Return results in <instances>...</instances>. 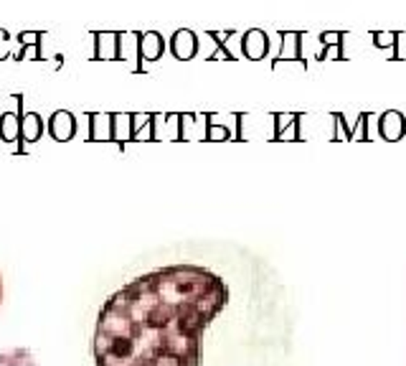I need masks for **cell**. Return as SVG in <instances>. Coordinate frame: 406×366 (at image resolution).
<instances>
[{
    "label": "cell",
    "instance_id": "cell-17",
    "mask_svg": "<svg viewBox=\"0 0 406 366\" xmlns=\"http://www.w3.org/2000/svg\"><path fill=\"white\" fill-rule=\"evenodd\" d=\"M0 127H3V135L13 137V135H16V130H18V120H16V117H11V114H6V117H3V122H0Z\"/></svg>",
    "mask_w": 406,
    "mask_h": 366
},
{
    "label": "cell",
    "instance_id": "cell-10",
    "mask_svg": "<svg viewBox=\"0 0 406 366\" xmlns=\"http://www.w3.org/2000/svg\"><path fill=\"white\" fill-rule=\"evenodd\" d=\"M371 39H373V46H376V49H389L391 51L389 61H401V54H399L401 31H373Z\"/></svg>",
    "mask_w": 406,
    "mask_h": 366
},
{
    "label": "cell",
    "instance_id": "cell-13",
    "mask_svg": "<svg viewBox=\"0 0 406 366\" xmlns=\"http://www.w3.org/2000/svg\"><path fill=\"white\" fill-rule=\"evenodd\" d=\"M16 61H41V41L21 46V51L16 54Z\"/></svg>",
    "mask_w": 406,
    "mask_h": 366
},
{
    "label": "cell",
    "instance_id": "cell-19",
    "mask_svg": "<svg viewBox=\"0 0 406 366\" xmlns=\"http://www.w3.org/2000/svg\"><path fill=\"white\" fill-rule=\"evenodd\" d=\"M0 303H3V277H0Z\"/></svg>",
    "mask_w": 406,
    "mask_h": 366
},
{
    "label": "cell",
    "instance_id": "cell-1",
    "mask_svg": "<svg viewBox=\"0 0 406 366\" xmlns=\"http://www.w3.org/2000/svg\"><path fill=\"white\" fill-rule=\"evenodd\" d=\"M229 303V285L203 264L145 272L104 300L97 366H201L203 333Z\"/></svg>",
    "mask_w": 406,
    "mask_h": 366
},
{
    "label": "cell",
    "instance_id": "cell-5",
    "mask_svg": "<svg viewBox=\"0 0 406 366\" xmlns=\"http://www.w3.org/2000/svg\"><path fill=\"white\" fill-rule=\"evenodd\" d=\"M280 56L272 59V64H280V61H287V59H292V61H300L308 66V61H305V54H303V39H305V31H280Z\"/></svg>",
    "mask_w": 406,
    "mask_h": 366
},
{
    "label": "cell",
    "instance_id": "cell-2",
    "mask_svg": "<svg viewBox=\"0 0 406 366\" xmlns=\"http://www.w3.org/2000/svg\"><path fill=\"white\" fill-rule=\"evenodd\" d=\"M168 49H171L173 59H178V61H191V59L198 56V49H201L198 34L191 29H178L176 34L171 36V41H168Z\"/></svg>",
    "mask_w": 406,
    "mask_h": 366
},
{
    "label": "cell",
    "instance_id": "cell-3",
    "mask_svg": "<svg viewBox=\"0 0 406 366\" xmlns=\"http://www.w3.org/2000/svg\"><path fill=\"white\" fill-rule=\"evenodd\" d=\"M239 46H241V54H244V59H249V61H262V59L269 54V36H267V31H262V29L244 31Z\"/></svg>",
    "mask_w": 406,
    "mask_h": 366
},
{
    "label": "cell",
    "instance_id": "cell-9",
    "mask_svg": "<svg viewBox=\"0 0 406 366\" xmlns=\"http://www.w3.org/2000/svg\"><path fill=\"white\" fill-rule=\"evenodd\" d=\"M117 61H140V31H120Z\"/></svg>",
    "mask_w": 406,
    "mask_h": 366
},
{
    "label": "cell",
    "instance_id": "cell-8",
    "mask_svg": "<svg viewBox=\"0 0 406 366\" xmlns=\"http://www.w3.org/2000/svg\"><path fill=\"white\" fill-rule=\"evenodd\" d=\"M208 39L213 41V46H216V51L208 56V61H216L218 56H223L226 61H236V54L229 49V39H234L236 31L229 29V31H208Z\"/></svg>",
    "mask_w": 406,
    "mask_h": 366
},
{
    "label": "cell",
    "instance_id": "cell-11",
    "mask_svg": "<svg viewBox=\"0 0 406 366\" xmlns=\"http://www.w3.org/2000/svg\"><path fill=\"white\" fill-rule=\"evenodd\" d=\"M51 122H54L51 130L56 137H69L71 132H74V117H71L69 112H56Z\"/></svg>",
    "mask_w": 406,
    "mask_h": 366
},
{
    "label": "cell",
    "instance_id": "cell-7",
    "mask_svg": "<svg viewBox=\"0 0 406 366\" xmlns=\"http://www.w3.org/2000/svg\"><path fill=\"white\" fill-rule=\"evenodd\" d=\"M168 49V41L158 31H145L140 34V61H161Z\"/></svg>",
    "mask_w": 406,
    "mask_h": 366
},
{
    "label": "cell",
    "instance_id": "cell-14",
    "mask_svg": "<svg viewBox=\"0 0 406 366\" xmlns=\"http://www.w3.org/2000/svg\"><path fill=\"white\" fill-rule=\"evenodd\" d=\"M24 132H26V137H39V132H41V120H39V114H26L24 117Z\"/></svg>",
    "mask_w": 406,
    "mask_h": 366
},
{
    "label": "cell",
    "instance_id": "cell-15",
    "mask_svg": "<svg viewBox=\"0 0 406 366\" xmlns=\"http://www.w3.org/2000/svg\"><path fill=\"white\" fill-rule=\"evenodd\" d=\"M13 54V41H11V34L6 29H0V61H6L8 56Z\"/></svg>",
    "mask_w": 406,
    "mask_h": 366
},
{
    "label": "cell",
    "instance_id": "cell-6",
    "mask_svg": "<svg viewBox=\"0 0 406 366\" xmlns=\"http://www.w3.org/2000/svg\"><path fill=\"white\" fill-rule=\"evenodd\" d=\"M320 46L323 51L318 56V61H328V59H335V61H345V34L343 31H323L320 34Z\"/></svg>",
    "mask_w": 406,
    "mask_h": 366
},
{
    "label": "cell",
    "instance_id": "cell-18",
    "mask_svg": "<svg viewBox=\"0 0 406 366\" xmlns=\"http://www.w3.org/2000/svg\"><path fill=\"white\" fill-rule=\"evenodd\" d=\"M61 61H64V56L61 54H56V56H54V69H61Z\"/></svg>",
    "mask_w": 406,
    "mask_h": 366
},
{
    "label": "cell",
    "instance_id": "cell-12",
    "mask_svg": "<svg viewBox=\"0 0 406 366\" xmlns=\"http://www.w3.org/2000/svg\"><path fill=\"white\" fill-rule=\"evenodd\" d=\"M401 130H404V122H401L399 112L383 114V135H386V137H399Z\"/></svg>",
    "mask_w": 406,
    "mask_h": 366
},
{
    "label": "cell",
    "instance_id": "cell-16",
    "mask_svg": "<svg viewBox=\"0 0 406 366\" xmlns=\"http://www.w3.org/2000/svg\"><path fill=\"white\" fill-rule=\"evenodd\" d=\"M44 31H21V34H18V44L21 46H26V44H39L41 39H44Z\"/></svg>",
    "mask_w": 406,
    "mask_h": 366
},
{
    "label": "cell",
    "instance_id": "cell-4",
    "mask_svg": "<svg viewBox=\"0 0 406 366\" xmlns=\"http://www.w3.org/2000/svg\"><path fill=\"white\" fill-rule=\"evenodd\" d=\"M94 61H117L120 56V31H94Z\"/></svg>",
    "mask_w": 406,
    "mask_h": 366
}]
</instances>
